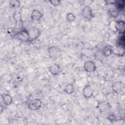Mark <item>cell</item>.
<instances>
[{"label":"cell","mask_w":125,"mask_h":125,"mask_svg":"<svg viewBox=\"0 0 125 125\" xmlns=\"http://www.w3.org/2000/svg\"><path fill=\"white\" fill-rule=\"evenodd\" d=\"M83 94L85 99H90L93 96L94 90L90 84H87L83 89Z\"/></svg>","instance_id":"52a82bcc"},{"label":"cell","mask_w":125,"mask_h":125,"mask_svg":"<svg viewBox=\"0 0 125 125\" xmlns=\"http://www.w3.org/2000/svg\"><path fill=\"white\" fill-rule=\"evenodd\" d=\"M66 19L68 22H72L75 19V15L72 13H68L66 15Z\"/></svg>","instance_id":"ffe728a7"},{"label":"cell","mask_w":125,"mask_h":125,"mask_svg":"<svg viewBox=\"0 0 125 125\" xmlns=\"http://www.w3.org/2000/svg\"><path fill=\"white\" fill-rule=\"evenodd\" d=\"M111 88L114 92L117 94H119L123 91L124 89V85L121 82H115L112 84Z\"/></svg>","instance_id":"30bf717a"},{"label":"cell","mask_w":125,"mask_h":125,"mask_svg":"<svg viewBox=\"0 0 125 125\" xmlns=\"http://www.w3.org/2000/svg\"><path fill=\"white\" fill-rule=\"evenodd\" d=\"M42 104V102L40 99L33 98L29 101L27 106L30 110L35 111L40 109Z\"/></svg>","instance_id":"7a4b0ae2"},{"label":"cell","mask_w":125,"mask_h":125,"mask_svg":"<svg viewBox=\"0 0 125 125\" xmlns=\"http://www.w3.org/2000/svg\"><path fill=\"white\" fill-rule=\"evenodd\" d=\"M97 108L99 109L100 112L105 113L109 111L110 108V105L107 102L102 101L98 102Z\"/></svg>","instance_id":"ba28073f"},{"label":"cell","mask_w":125,"mask_h":125,"mask_svg":"<svg viewBox=\"0 0 125 125\" xmlns=\"http://www.w3.org/2000/svg\"><path fill=\"white\" fill-rule=\"evenodd\" d=\"M48 71L53 76H57L60 74L61 69L59 64L55 63L50 65L48 68Z\"/></svg>","instance_id":"9c48e42d"},{"label":"cell","mask_w":125,"mask_h":125,"mask_svg":"<svg viewBox=\"0 0 125 125\" xmlns=\"http://www.w3.org/2000/svg\"><path fill=\"white\" fill-rule=\"evenodd\" d=\"M81 13L83 17L87 20H91L94 17L93 11L89 6H84L83 8Z\"/></svg>","instance_id":"277c9868"},{"label":"cell","mask_w":125,"mask_h":125,"mask_svg":"<svg viewBox=\"0 0 125 125\" xmlns=\"http://www.w3.org/2000/svg\"><path fill=\"white\" fill-rule=\"evenodd\" d=\"M40 29L37 27H32L27 30L28 42H33L36 41L41 35Z\"/></svg>","instance_id":"6da1fadb"},{"label":"cell","mask_w":125,"mask_h":125,"mask_svg":"<svg viewBox=\"0 0 125 125\" xmlns=\"http://www.w3.org/2000/svg\"><path fill=\"white\" fill-rule=\"evenodd\" d=\"M1 98L4 104L6 106L11 105L13 103L12 97L9 94H2Z\"/></svg>","instance_id":"7c38bea8"},{"label":"cell","mask_w":125,"mask_h":125,"mask_svg":"<svg viewBox=\"0 0 125 125\" xmlns=\"http://www.w3.org/2000/svg\"><path fill=\"white\" fill-rule=\"evenodd\" d=\"M74 86L73 84L69 83L66 84L63 89L64 92L67 94H72L74 92Z\"/></svg>","instance_id":"2e32d148"},{"label":"cell","mask_w":125,"mask_h":125,"mask_svg":"<svg viewBox=\"0 0 125 125\" xmlns=\"http://www.w3.org/2000/svg\"><path fill=\"white\" fill-rule=\"evenodd\" d=\"M15 37L16 39L18 40L21 42H28L27 30L25 29H22L20 31H19L15 34Z\"/></svg>","instance_id":"5b68a950"},{"label":"cell","mask_w":125,"mask_h":125,"mask_svg":"<svg viewBox=\"0 0 125 125\" xmlns=\"http://www.w3.org/2000/svg\"><path fill=\"white\" fill-rule=\"evenodd\" d=\"M13 18L16 23H19L22 21L21 13L19 11H16L14 13L13 15Z\"/></svg>","instance_id":"ac0fdd59"},{"label":"cell","mask_w":125,"mask_h":125,"mask_svg":"<svg viewBox=\"0 0 125 125\" xmlns=\"http://www.w3.org/2000/svg\"><path fill=\"white\" fill-rule=\"evenodd\" d=\"M120 12V11H119L118 10H117V9H112V10H109V14L113 18H116L119 16Z\"/></svg>","instance_id":"d6986e66"},{"label":"cell","mask_w":125,"mask_h":125,"mask_svg":"<svg viewBox=\"0 0 125 125\" xmlns=\"http://www.w3.org/2000/svg\"><path fill=\"white\" fill-rule=\"evenodd\" d=\"M125 22L123 20L117 21L115 23V28L120 33H124Z\"/></svg>","instance_id":"4fadbf2b"},{"label":"cell","mask_w":125,"mask_h":125,"mask_svg":"<svg viewBox=\"0 0 125 125\" xmlns=\"http://www.w3.org/2000/svg\"><path fill=\"white\" fill-rule=\"evenodd\" d=\"M102 53L105 57H108L113 53L112 48L109 46H104L101 50Z\"/></svg>","instance_id":"5bb4252c"},{"label":"cell","mask_w":125,"mask_h":125,"mask_svg":"<svg viewBox=\"0 0 125 125\" xmlns=\"http://www.w3.org/2000/svg\"><path fill=\"white\" fill-rule=\"evenodd\" d=\"M42 17L43 14L37 9H34L31 14V19L34 21H38Z\"/></svg>","instance_id":"8fae6325"},{"label":"cell","mask_w":125,"mask_h":125,"mask_svg":"<svg viewBox=\"0 0 125 125\" xmlns=\"http://www.w3.org/2000/svg\"><path fill=\"white\" fill-rule=\"evenodd\" d=\"M116 116L114 114H110L108 116L107 119L110 122H114L116 120Z\"/></svg>","instance_id":"7402d4cb"},{"label":"cell","mask_w":125,"mask_h":125,"mask_svg":"<svg viewBox=\"0 0 125 125\" xmlns=\"http://www.w3.org/2000/svg\"><path fill=\"white\" fill-rule=\"evenodd\" d=\"M9 6L11 9H15L19 8L20 6V1L18 0H11L9 2Z\"/></svg>","instance_id":"e0dca14e"},{"label":"cell","mask_w":125,"mask_h":125,"mask_svg":"<svg viewBox=\"0 0 125 125\" xmlns=\"http://www.w3.org/2000/svg\"><path fill=\"white\" fill-rule=\"evenodd\" d=\"M49 2L54 6H57L60 4L61 1L60 0H50Z\"/></svg>","instance_id":"44dd1931"},{"label":"cell","mask_w":125,"mask_h":125,"mask_svg":"<svg viewBox=\"0 0 125 125\" xmlns=\"http://www.w3.org/2000/svg\"><path fill=\"white\" fill-rule=\"evenodd\" d=\"M83 68L85 71L92 73L96 71L97 67L95 62L91 60H88L84 62L83 64Z\"/></svg>","instance_id":"8992f818"},{"label":"cell","mask_w":125,"mask_h":125,"mask_svg":"<svg viewBox=\"0 0 125 125\" xmlns=\"http://www.w3.org/2000/svg\"><path fill=\"white\" fill-rule=\"evenodd\" d=\"M113 4L115 5L116 7V9L118 10L119 11H123L124 9L125 6V1L124 0H115Z\"/></svg>","instance_id":"9a60e30c"},{"label":"cell","mask_w":125,"mask_h":125,"mask_svg":"<svg viewBox=\"0 0 125 125\" xmlns=\"http://www.w3.org/2000/svg\"><path fill=\"white\" fill-rule=\"evenodd\" d=\"M47 52L50 57L53 59L59 58L62 55V50L56 46H51L47 48Z\"/></svg>","instance_id":"3957f363"}]
</instances>
